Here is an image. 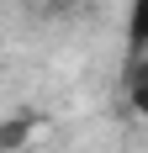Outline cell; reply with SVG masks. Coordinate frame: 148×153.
I'll return each instance as SVG.
<instances>
[{"instance_id": "6da1fadb", "label": "cell", "mask_w": 148, "mask_h": 153, "mask_svg": "<svg viewBox=\"0 0 148 153\" xmlns=\"http://www.w3.org/2000/svg\"><path fill=\"white\" fill-rule=\"evenodd\" d=\"M148 42V0H132V21H127V58H143Z\"/></svg>"}, {"instance_id": "7a4b0ae2", "label": "cell", "mask_w": 148, "mask_h": 153, "mask_svg": "<svg viewBox=\"0 0 148 153\" xmlns=\"http://www.w3.org/2000/svg\"><path fill=\"white\" fill-rule=\"evenodd\" d=\"M32 127H37L32 116H5V122H0V153H16L21 143L32 137Z\"/></svg>"}]
</instances>
